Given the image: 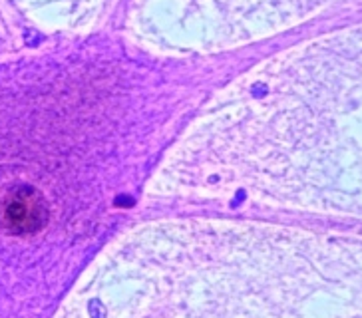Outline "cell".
<instances>
[{"instance_id":"6da1fadb","label":"cell","mask_w":362,"mask_h":318,"mask_svg":"<svg viewBox=\"0 0 362 318\" xmlns=\"http://www.w3.org/2000/svg\"><path fill=\"white\" fill-rule=\"evenodd\" d=\"M48 223V203L33 187L8 191L0 201V227L16 237L38 233Z\"/></svg>"}]
</instances>
